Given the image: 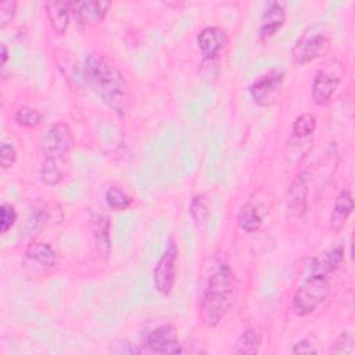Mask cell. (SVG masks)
Here are the masks:
<instances>
[{"label": "cell", "mask_w": 355, "mask_h": 355, "mask_svg": "<svg viewBox=\"0 0 355 355\" xmlns=\"http://www.w3.org/2000/svg\"><path fill=\"white\" fill-rule=\"evenodd\" d=\"M111 1L94 0V1H75L71 3V12L80 24H98L101 22L108 10L111 8Z\"/></svg>", "instance_id": "13"}, {"label": "cell", "mask_w": 355, "mask_h": 355, "mask_svg": "<svg viewBox=\"0 0 355 355\" xmlns=\"http://www.w3.org/2000/svg\"><path fill=\"white\" fill-rule=\"evenodd\" d=\"M17 161V151L14 148L12 144L10 143H3L1 144V150H0V164H1V168L6 171V169H10Z\"/></svg>", "instance_id": "30"}, {"label": "cell", "mask_w": 355, "mask_h": 355, "mask_svg": "<svg viewBox=\"0 0 355 355\" xmlns=\"http://www.w3.org/2000/svg\"><path fill=\"white\" fill-rule=\"evenodd\" d=\"M315 130H316V118L309 112L298 115L294 119L293 128H291L293 137L300 139V140L312 136L315 133Z\"/></svg>", "instance_id": "24"}, {"label": "cell", "mask_w": 355, "mask_h": 355, "mask_svg": "<svg viewBox=\"0 0 355 355\" xmlns=\"http://www.w3.org/2000/svg\"><path fill=\"white\" fill-rule=\"evenodd\" d=\"M73 132L65 122L50 125L42 135L40 148L46 159H62L73 147Z\"/></svg>", "instance_id": "4"}, {"label": "cell", "mask_w": 355, "mask_h": 355, "mask_svg": "<svg viewBox=\"0 0 355 355\" xmlns=\"http://www.w3.org/2000/svg\"><path fill=\"white\" fill-rule=\"evenodd\" d=\"M25 259L39 268H51L55 263L57 255L49 243L31 241L25 250Z\"/></svg>", "instance_id": "18"}, {"label": "cell", "mask_w": 355, "mask_h": 355, "mask_svg": "<svg viewBox=\"0 0 355 355\" xmlns=\"http://www.w3.org/2000/svg\"><path fill=\"white\" fill-rule=\"evenodd\" d=\"M291 352L293 354H316L318 348L315 347V344L309 338H304V340L294 344Z\"/></svg>", "instance_id": "31"}, {"label": "cell", "mask_w": 355, "mask_h": 355, "mask_svg": "<svg viewBox=\"0 0 355 355\" xmlns=\"http://www.w3.org/2000/svg\"><path fill=\"white\" fill-rule=\"evenodd\" d=\"M330 282L327 276L308 273L293 295V311L298 316L313 313L327 298Z\"/></svg>", "instance_id": "3"}, {"label": "cell", "mask_w": 355, "mask_h": 355, "mask_svg": "<svg viewBox=\"0 0 355 355\" xmlns=\"http://www.w3.org/2000/svg\"><path fill=\"white\" fill-rule=\"evenodd\" d=\"M17 222V211L12 204L4 202L0 207V233H7Z\"/></svg>", "instance_id": "28"}, {"label": "cell", "mask_w": 355, "mask_h": 355, "mask_svg": "<svg viewBox=\"0 0 355 355\" xmlns=\"http://www.w3.org/2000/svg\"><path fill=\"white\" fill-rule=\"evenodd\" d=\"M17 6L18 4L14 0H7V1L1 3V11H0V28L1 29L7 28L12 22V19L17 14Z\"/></svg>", "instance_id": "29"}, {"label": "cell", "mask_w": 355, "mask_h": 355, "mask_svg": "<svg viewBox=\"0 0 355 355\" xmlns=\"http://www.w3.org/2000/svg\"><path fill=\"white\" fill-rule=\"evenodd\" d=\"M344 247L343 245H331L318 254L315 258L311 259L308 266V273L327 276L334 273L341 263L344 262Z\"/></svg>", "instance_id": "12"}, {"label": "cell", "mask_w": 355, "mask_h": 355, "mask_svg": "<svg viewBox=\"0 0 355 355\" xmlns=\"http://www.w3.org/2000/svg\"><path fill=\"white\" fill-rule=\"evenodd\" d=\"M104 200L107 207L112 211H125L132 205V198L121 187L116 186H111L110 189H107Z\"/></svg>", "instance_id": "25"}, {"label": "cell", "mask_w": 355, "mask_h": 355, "mask_svg": "<svg viewBox=\"0 0 355 355\" xmlns=\"http://www.w3.org/2000/svg\"><path fill=\"white\" fill-rule=\"evenodd\" d=\"M83 78L89 87L114 112L123 115L130 105L128 83L119 69L104 55L89 54L83 64Z\"/></svg>", "instance_id": "1"}, {"label": "cell", "mask_w": 355, "mask_h": 355, "mask_svg": "<svg viewBox=\"0 0 355 355\" xmlns=\"http://www.w3.org/2000/svg\"><path fill=\"white\" fill-rule=\"evenodd\" d=\"M234 275L227 263H220L209 276L200 302V319L207 327L218 326L234 304Z\"/></svg>", "instance_id": "2"}, {"label": "cell", "mask_w": 355, "mask_h": 355, "mask_svg": "<svg viewBox=\"0 0 355 355\" xmlns=\"http://www.w3.org/2000/svg\"><path fill=\"white\" fill-rule=\"evenodd\" d=\"M261 345H262L261 333L255 329H247L237 338L233 352L240 355H255L259 352Z\"/></svg>", "instance_id": "19"}, {"label": "cell", "mask_w": 355, "mask_h": 355, "mask_svg": "<svg viewBox=\"0 0 355 355\" xmlns=\"http://www.w3.org/2000/svg\"><path fill=\"white\" fill-rule=\"evenodd\" d=\"M227 44V35L219 26H207L197 35V47L205 61L216 60Z\"/></svg>", "instance_id": "9"}, {"label": "cell", "mask_w": 355, "mask_h": 355, "mask_svg": "<svg viewBox=\"0 0 355 355\" xmlns=\"http://www.w3.org/2000/svg\"><path fill=\"white\" fill-rule=\"evenodd\" d=\"M44 8H46V14L53 32L57 35H64L69 25L71 3L47 1L44 3Z\"/></svg>", "instance_id": "16"}, {"label": "cell", "mask_w": 355, "mask_h": 355, "mask_svg": "<svg viewBox=\"0 0 355 355\" xmlns=\"http://www.w3.org/2000/svg\"><path fill=\"white\" fill-rule=\"evenodd\" d=\"M47 219H49L47 207L46 205L35 207L33 211L31 212V215L28 216L24 227L21 229V233H24V236H26L29 239H33L36 234H39L42 232Z\"/></svg>", "instance_id": "21"}, {"label": "cell", "mask_w": 355, "mask_h": 355, "mask_svg": "<svg viewBox=\"0 0 355 355\" xmlns=\"http://www.w3.org/2000/svg\"><path fill=\"white\" fill-rule=\"evenodd\" d=\"M340 80H341L340 75H337L333 69H327V68L319 69L312 82L313 103L318 105H326L331 100L336 89L338 87Z\"/></svg>", "instance_id": "11"}, {"label": "cell", "mask_w": 355, "mask_h": 355, "mask_svg": "<svg viewBox=\"0 0 355 355\" xmlns=\"http://www.w3.org/2000/svg\"><path fill=\"white\" fill-rule=\"evenodd\" d=\"M7 61H8V50H7L6 44H1V49H0V65H1V68L6 67Z\"/></svg>", "instance_id": "32"}, {"label": "cell", "mask_w": 355, "mask_h": 355, "mask_svg": "<svg viewBox=\"0 0 355 355\" xmlns=\"http://www.w3.org/2000/svg\"><path fill=\"white\" fill-rule=\"evenodd\" d=\"M284 80V72L280 69H270L259 75L248 87L250 96L261 107L275 104L280 96Z\"/></svg>", "instance_id": "7"}, {"label": "cell", "mask_w": 355, "mask_h": 355, "mask_svg": "<svg viewBox=\"0 0 355 355\" xmlns=\"http://www.w3.org/2000/svg\"><path fill=\"white\" fill-rule=\"evenodd\" d=\"M286 22V10L283 3L270 1L265 7L258 28V37L261 42H268L280 31V28Z\"/></svg>", "instance_id": "10"}, {"label": "cell", "mask_w": 355, "mask_h": 355, "mask_svg": "<svg viewBox=\"0 0 355 355\" xmlns=\"http://www.w3.org/2000/svg\"><path fill=\"white\" fill-rule=\"evenodd\" d=\"M190 216L191 219L197 223V225H202L207 222L208 215H209V204H208V198L207 194L200 193L196 194L191 201H190Z\"/></svg>", "instance_id": "26"}, {"label": "cell", "mask_w": 355, "mask_h": 355, "mask_svg": "<svg viewBox=\"0 0 355 355\" xmlns=\"http://www.w3.org/2000/svg\"><path fill=\"white\" fill-rule=\"evenodd\" d=\"M93 236L97 252L107 258L111 251V222L110 218L103 212L93 218Z\"/></svg>", "instance_id": "17"}, {"label": "cell", "mask_w": 355, "mask_h": 355, "mask_svg": "<svg viewBox=\"0 0 355 355\" xmlns=\"http://www.w3.org/2000/svg\"><path fill=\"white\" fill-rule=\"evenodd\" d=\"M179 258V248L173 239H169L162 255L158 258L153 269V283L155 290L168 297L176 282V263Z\"/></svg>", "instance_id": "5"}, {"label": "cell", "mask_w": 355, "mask_h": 355, "mask_svg": "<svg viewBox=\"0 0 355 355\" xmlns=\"http://www.w3.org/2000/svg\"><path fill=\"white\" fill-rule=\"evenodd\" d=\"M61 159H46L42 166H40V180L43 184L46 186H57L62 178H64V172L62 168L60 166Z\"/></svg>", "instance_id": "22"}, {"label": "cell", "mask_w": 355, "mask_h": 355, "mask_svg": "<svg viewBox=\"0 0 355 355\" xmlns=\"http://www.w3.org/2000/svg\"><path fill=\"white\" fill-rule=\"evenodd\" d=\"M237 223L244 232L254 233L261 229V226L263 223V218H262L259 209L254 204L247 202L240 208V211L237 214Z\"/></svg>", "instance_id": "20"}, {"label": "cell", "mask_w": 355, "mask_h": 355, "mask_svg": "<svg viewBox=\"0 0 355 355\" xmlns=\"http://www.w3.org/2000/svg\"><path fill=\"white\" fill-rule=\"evenodd\" d=\"M352 211H354L352 194L349 190L343 189L334 200V205L330 216V229L333 232H340L348 222Z\"/></svg>", "instance_id": "14"}, {"label": "cell", "mask_w": 355, "mask_h": 355, "mask_svg": "<svg viewBox=\"0 0 355 355\" xmlns=\"http://www.w3.org/2000/svg\"><path fill=\"white\" fill-rule=\"evenodd\" d=\"M306 202H308V176L305 172H301L291 183V187L288 191V209L291 214L301 216L306 211Z\"/></svg>", "instance_id": "15"}, {"label": "cell", "mask_w": 355, "mask_h": 355, "mask_svg": "<svg viewBox=\"0 0 355 355\" xmlns=\"http://www.w3.org/2000/svg\"><path fill=\"white\" fill-rule=\"evenodd\" d=\"M355 351V338L354 334L349 330L343 331L338 338L334 341V344L330 347L331 354H345L352 355Z\"/></svg>", "instance_id": "27"}, {"label": "cell", "mask_w": 355, "mask_h": 355, "mask_svg": "<svg viewBox=\"0 0 355 355\" xmlns=\"http://www.w3.org/2000/svg\"><path fill=\"white\" fill-rule=\"evenodd\" d=\"M143 345L148 352L161 355L180 354L183 351L178 331L171 323L161 324L147 331L143 337Z\"/></svg>", "instance_id": "8"}, {"label": "cell", "mask_w": 355, "mask_h": 355, "mask_svg": "<svg viewBox=\"0 0 355 355\" xmlns=\"http://www.w3.org/2000/svg\"><path fill=\"white\" fill-rule=\"evenodd\" d=\"M14 122L18 125V126H22V128H28V129H32V128H36L42 123L43 121V114L33 108V107H28V105H24V107H19L15 112H14V116H12Z\"/></svg>", "instance_id": "23"}, {"label": "cell", "mask_w": 355, "mask_h": 355, "mask_svg": "<svg viewBox=\"0 0 355 355\" xmlns=\"http://www.w3.org/2000/svg\"><path fill=\"white\" fill-rule=\"evenodd\" d=\"M331 39L327 33L323 32H313V33H304L293 46L291 58L295 64L305 65L309 64L323 55L327 54L330 50Z\"/></svg>", "instance_id": "6"}]
</instances>
